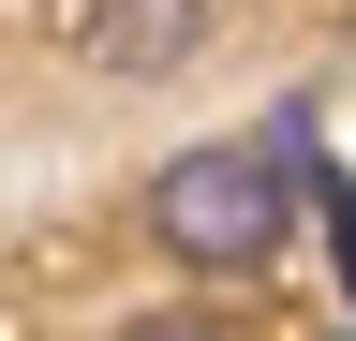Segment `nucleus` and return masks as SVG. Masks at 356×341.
<instances>
[{"mask_svg":"<svg viewBox=\"0 0 356 341\" xmlns=\"http://www.w3.org/2000/svg\"><path fill=\"white\" fill-rule=\"evenodd\" d=\"M149 223H163L178 267H267V252H282V149H193V163H163Z\"/></svg>","mask_w":356,"mask_h":341,"instance_id":"obj_1","label":"nucleus"},{"mask_svg":"<svg viewBox=\"0 0 356 341\" xmlns=\"http://www.w3.org/2000/svg\"><path fill=\"white\" fill-rule=\"evenodd\" d=\"M193 30H208V0H74V45H89V74H178L193 60Z\"/></svg>","mask_w":356,"mask_h":341,"instance_id":"obj_2","label":"nucleus"},{"mask_svg":"<svg viewBox=\"0 0 356 341\" xmlns=\"http://www.w3.org/2000/svg\"><path fill=\"white\" fill-rule=\"evenodd\" d=\"M119 341H238V326H193V312H149V326H119Z\"/></svg>","mask_w":356,"mask_h":341,"instance_id":"obj_3","label":"nucleus"}]
</instances>
